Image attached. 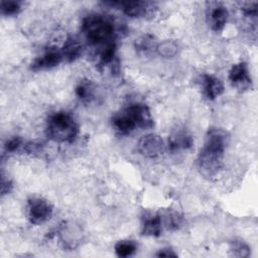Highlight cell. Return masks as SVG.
<instances>
[{"label":"cell","mask_w":258,"mask_h":258,"mask_svg":"<svg viewBox=\"0 0 258 258\" xmlns=\"http://www.w3.org/2000/svg\"><path fill=\"white\" fill-rule=\"evenodd\" d=\"M82 31L86 40L98 48L112 42H116V30L113 20L99 13L87 15L83 19Z\"/></svg>","instance_id":"6da1fadb"},{"label":"cell","mask_w":258,"mask_h":258,"mask_svg":"<svg viewBox=\"0 0 258 258\" xmlns=\"http://www.w3.org/2000/svg\"><path fill=\"white\" fill-rule=\"evenodd\" d=\"M46 136L57 143H72L79 134V125L74 116L66 111L49 116L45 127Z\"/></svg>","instance_id":"7a4b0ae2"},{"label":"cell","mask_w":258,"mask_h":258,"mask_svg":"<svg viewBox=\"0 0 258 258\" xmlns=\"http://www.w3.org/2000/svg\"><path fill=\"white\" fill-rule=\"evenodd\" d=\"M224 152L202 148L198 156V168L200 173L208 179L216 177L223 166Z\"/></svg>","instance_id":"3957f363"},{"label":"cell","mask_w":258,"mask_h":258,"mask_svg":"<svg viewBox=\"0 0 258 258\" xmlns=\"http://www.w3.org/2000/svg\"><path fill=\"white\" fill-rule=\"evenodd\" d=\"M53 213L52 206L41 197H31L27 201V219L32 225H41L47 222Z\"/></svg>","instance_id":"277c9868"},{"label":"cell","mask_w":258,"mask_h":258,"mask_svg":"<svg viewBox=\"0 0 258 258\" xmlns=\"http://www.w3.org/2000/svg\"><path fill=\"white\" fill-rule=\"evenodd\" d=\"M105 4L111 5L113 7L120 8L124 14L132 18H141L145 17L152 13V11L156 8L155 3L151 1H114V2H106Z\"/></svg>","instance_id":"5b68a950"},{"label":"cell","mask_w":258,"mask_h":258,"mask_svg":"<svg viewBox=\"0 0 258 258\" xmlns=\"http://www.w3.org/2000/svg\"><path fill=\"white\" fill-rule=\"evenodd\" d=\"M137 150L141 155L147 158H156L163 154L165 144L159 135L149 133L139 139L137 143Z\"/></svg>","instance_id":"8992f818"},{"label":"cell","mask_w":258,"mask_h":258,"mask_svg":"<svg viewBox=\"0 0 258 258\" xmlns=\"http://www.w3.org/2000/svg\"><path fill=\"white\" fill-rule=\"evenodd\" d=\"M207 5V21L209 26L215 32L223 31L229 17L227 7L221 2H208Z\"/></svg>","instance_id":"52a82bcc"},{"label":"cell","mask_w":258,"mask_h":258,"mask_svg":"<svg viewBox=\"0 0 258 258\" xmlns=\"http://www.w3.org/2000/svg\"><path fill=\"white\" fill-rule=\"evenodd\" d=\"M228 79L231 85L237 90L244 92L252 88V79L247 62L240 61L232 66L229 71Z\"/></svg>","instance_id":"ba28073f"},{"label":"cell","mask_w":258,"mask_h":258,"mask_svg":"<svg viewBox=\"0 0 258 258\" xmlns=\"http://www.w3.org/2000/svg\"><path fill=\"white\" fill-rule=\"evenodd\" d=\"M63 59V55L61 53L60 48L52 46L45 49V51L36 57L30 66L31 71L38 72V71H44L49 70L54 67H57Z\"/></svg>","instance_id":"9c48e42d"},{"label":"cell","mask_w":258,"mask_h":258,"mask_svg":"<svg viewBox=\"0 0 258 258\" xmlns=\"http://www.w3.org/2000/svg\"><path fill=\"white\" fill-rule=\"evenodd\" d=\"M126 110L135 121L137 128L148 130L154 126V121L147 105L143 103H134L126 107Z\"/></svg>","instance_id":"30bf717a"},{"label":"cell","mask_w":258,"mask_h":258,"mask_svg":"<svg viewBox=\"0 0 258 258\" xmlns=\"http://www.w3.org/2000/svg\"><path fill=\"white\" fill-rule=\"evenodd\" d=\"M162 220L159 213L144 212L141 217V234L147 237H158L162 232Z\"/></svg>","instance_id":"8fae6325"},{"label":"cell","mask_w":258,"mask_h":258,"mask_svg":"<svg viewBox=\"0 0 258 258\" xmlns=\"http://www.w3.org/2000/svg\"><path fill=\"white\" fill-rule=\"evenodd\" d=\"M203 95L209 101H214L224 93V84L214 75L204 74L201 79Z\"/></svg>","instance_id":"7c38bea8"},{"label":"cell","mask_w":258,"mask_h":258,"mask_svg":"<svg viewBox=\"0 0 258 258\" xmlns=\"http://www.w3.org/2000/svg\"><path fill=\"white\" fill-rule=\"evenodd\" d=\"M194 139L184 128L174 129L168 138V148L170 151L188 149L192 146Z\"/></svg>","instance_id":"4fadbf2b"},{"label":"cell","mask_w":258,"mask_h":258,"mask_svg":"<svg viewBox=\"0 0 258 258\" xmlns=\"http://www.w3.org/2000/svg\"><path fill=\"white\" fill-rule=\"evenodd\" d=\"M112 125L114 129L121 135L130 134L137 128L135 121L128 113L126 108L113 116Z\"/></svg>","instance_id":"5bb4252c"},{"label":"cell","mask_w":258,"mask_h":258,"mask_svg":"<svg viewBox=\"0 0 258 258\" xmlns=\"http://www.w3.org/2000/svg\"><path fill=\"white\" fill-rule=\"evenodd\" d=\"M60 50L63 55V59L68 62H72L82 55L83 46L79 39L74 36H69L63 42Z\"/></svg>","instance_id":"9a60e30c"},{"label":"cell","mask_w":258,"mask_h":258,"mask_svg":"<svg viewBox=\"0 0 258 258\" xmlns=\"http://www.w3.org/2000/svg\"><path fill=\"white\" fill-rule=\"evenodd\" d=\"M75 93L83 103H91L96 99V86L90 80H82L76 86Z\"/></svg>","instance_id":"2e32d148"},{"label":"cell","mask_w":258,"mask_h":258,"mask_svg":"<svg viewBox=\"0 0 258 258\" xmlns=\"http://www.w3.org/2000/svg\"><path fill=\"white\" fill-rule=\"evenodd\" d=\"M162 225L169 231H175L182 225L183 219L180 214L174 210H166L163 214H160Z\"/></svg>","instance_id":"e0dca14e"},{"label":"cell","mask_w":258,"mask_h":258,"mask_svg":"<svg viewBox=\"0 0 258 258\" xmlns=\"http://www.w3.org/2000/svg\"><path fill=\"white\" fill-rule=\"evenodd\" d=\"M116 50H117L116 42H112L98 48V51H97L98 63L102 67H105L114 62V59L116 56Z\"/></svg>","instance_id":"ac0fdd59"},{"label":"cell","mask_w":258,"mask_h":258,"mask_svg":"<svg viewBox=\"0 0 258 258\" xmlns=\"http://www.w3.org/2000/svg\"><path fill=\"white\" fill-rule=\"evenodd\" d=\"M157 43L154 40V37L150 34H145L135 41V48L139 53L149 54L153 50L156 51Z\"/></svg>","instance_id":"d6986e66"},{"label":"cell","mask_w":258,"mask_h":258,"mask_svg":"<svg viewBox=\"0 0 258 258\" xmlns=\"http://www.w3.org/2000/svg\"><path fill=\"white\" fill-rule=\"evenodd\" d=\"M137 250V244L132 240H121L114 245V251L118 257L132 256Z\"/></svg>","instance_id":"ffe728a7"},{"label":"cell","mask_w":258,"mask_h":258,"mask_svg":"<svg viewBox=\"0 0 258 258\" xmlns=\"http://www.w3.org/2000/svg\"><path fill=\"white\" fill-rule=\"evenodd\" d=\"M177 50H178L177 43L171 39L163 40L157 43V46H156L157 53L165 58L173 57L177 53Z\"/></svg>","instance_id":"44dd1931"},{"label":"cell","mask_w":258,"mask_h":258,"mask_svg":"<svg viewBox=\"0 0 258 258\" xmlns=\"http://www.w3.org/2000/svg\"><path fill=\"white\" fill-rule=\"evenodd\" d=\"M230 252L232 256L247 258L251 254V248L247 243H245L241 239H235L231 242Z\"/></svg>","instance_id":"7402d4cb"},{"label":"cell","mask_w":258,"mask_h":258,"mask_svg":"<svg viewBox=\"0 0 258 258\" xmlns=\"http://www.w3.org/2000/svg\"><path fill=\"white\" fill-rule=\"evenodd\" d=\"M23 3L17 0H2L0 3L1 13L5 16H15L22 10Z\"/></svg>","instance_id":"603a6c76"},{"label":"cell","mask_w":258,"mask_h":258,"mask_svg":"<svg viewBox=\"0 0 258 258\" xmlns=\"http://www.w3.org/2000/svg\"><path fill=\"white\" fill-rule=\"evenodd\" d=\"M22 145H23L22 138L19 136H14L6 141L4 145V149H5V152L7 153H13L16 150H18Z\"/></svg>","instance_id":"cb8c5ba5"},{"label":"cell","mask_w":258,"mask_h":258,"mask_svg":"<svg viewBox=\"0 0 258 258\" xmlns=\"http://www.w3.org/2000/svg\"><path fill=\"white\" fill-rule=\"evenodd\" d=\"M241 10L246 17L256 18L257 17V2H248L242 5Z\"/></svg>","instance_id":"d4e9b609"},{"label":"cell","mask_w":258,"mask_h":258,"mask_svg":"<svg viewBox=\"0 0 258 258\" xmlns=\"http://www.w3.org/2000/svg\"><path fill=\"white\" fill-rule=\"evenodd\" d=\"M12 182L9 178H6L3 174L1 175V195H7L10 192L11 188H12Z\"/></svg>","instance_id":"484cf974"},{"label":"cell","mask_w":258,"mask_h":258,"mask_svg":"<svg viewBox=\"0 0 258 258\" xmlns=\"http://www.w3.org/2000/svg\"><path fill=\"white\" fill-rule=\"evenodd\" d=\"M157 257H176L177 254L169 247L166 248H162L160 249L157 253H156Z\"/></svg>","instance_id":"4316f807"}]
</instances>
